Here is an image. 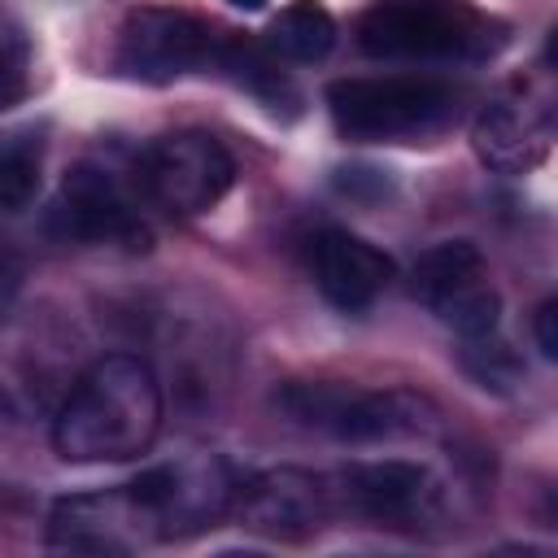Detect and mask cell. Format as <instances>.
I'll use <instances>...</instances> for the list:
<instances>
[{
	"mask_svg": "<svg viewBox=\"0 0 558 558\" xmlns=\"http://www.w3.org/2000/svg\"><path fill=\"white\" fill-rule=\"evenodd\" d=\"M161 384L135 353L96 357L52 418V449L65 462H131L161 432Z\"/></svg>",
	"mask_w": 558,
	"mask_h": 558,
	"instance_id": "obj_1",
	"label": "cell"
},
{
	"mask_svg": "<svg viewBox=\"0 0 558 558\" xmlns=\"http://www.w3.org/2000/svg\"><path fill=\"white\" fill-rule=\"evenodd\" d=\"M506 26L471 0H375L357 17V48L379 61H484Z\"/></svg>",
	"mask_w": 558,
	"mask_h": 558,
	"instance_id": "obj_2",
	"label": "cell"
},
{
	"mask_svg": "<svg viewBox=\"0 0 558 558\" xmlns=\"http://www.w3.org/2000/svg\"><path fill=\"white\" fill-rule=\"evenodd\" d=\"M327 113L357 144H418L458 118V92L432 74H362L327 87Z\"/></svg>",
	"mask_w": 558,
	"mask_h": 558,
	"instance_id": "obj_3",
	"label": "cell"
},
{
	"mask_svg": "<svg viewBox=\"0 0 558 558\" xmlns=\"http://www.w3.org/2000/svg\"><path fill=\"white\" fill-rule=\"evenodd\" d=\"M279 410L331 440L344 445H384L432 436L440 427V410L410 388H349V384H288L279 392Z\"/></svg>",
	"mask_w": 558,
	"mask_h": 558,
	"instance_id": "obj_4",
	"label": "cell"
},
{
	"mask_svg": "<svg viewBox=\"0 0 558 558\" xmlns=\"http://www.w3.org/2000/svg\"><path fill=\"white\" fill-rule=\"evenodd\" d=\"M126 493L140 506V514L153 532V545H157V541L192 536V532L209 527L214 519L231 514L240 475L222 458L196 453V458L157 462V466L140 471L135 480H126Z\"/></svg>",
	"mask_w": 558,
	"mask_h": 558,
	"instance_id": "obj_5",
	"label": "cell"
},
{
	"mask_svg": "<svg viewBox=\"0 0 558 558\" xmlns=\"http://www.w3.org/2000/svg\"><path fill=\"white\" fill-rule=\"evenodd\" d=\"M218 39L222 35L187 9L140 4L118 26L113 70L122 78H135V83H174L192 70L214 65Z\"/></svg>",
	"mask_w": 558,
	"mask_h": 558,
	"instance_id": "obj_6",
	"label": "cell"
},
{
	"mask_svg": "<svg viewBox=\"0 0 558 558\" xmlns=\"http://www.w3.org/2000/svg\"><path fill=\"white\" fill-rule=\"evenodd\" d=\"M410 296L432 310L462 340L493 336L501 318V292L488 279V262L471 240H445L410 266Z\"/></svg>",
	"mask_w": 558,
	"mask_h": 558,
	"instance_id": "obj_7",
	"label": "cell"
},
{
	"mask_svg": "<svg viewBox=\"0 0 558 558\" xmlns=\"http://www.w3.org/2000/svg\"><path fill=\"white\" fill-rule=\"evenodd\" d=\"M336 514H353L379 527H405L418 532L423 523L440 519V480L410 458H375V462H349L336 475H327Z\"/></svg>",
	"mask_w": 558,
	"mask_h": 558,
	"instance_id": "obj_8",
	"label": "cell"
},
{
	"mask_svg": "<svg viewBox=\"0 0 558 558\" xmlns=\"http://www.w3.org/2000/svg\"><path fill=\"white\" fill-rule=\"evenodd\" d=\"M140 183L153 205H161L166 214L192 218L214 209L231 192L235 161L222 148V140L209 131H170L144 148Z\"/></svg>",
	"mask_w": 558,
	"mask_h": 558,
	"instance_id": "obj_9",
	"label": "cell"
},
{
	"mask_svg": "<svg viewBox=\"0 0 558 558\" xmlns=\"http://www.w3.org/2000/svg\"><path fill=\"white\" fill-rule=\"evenodd\" d=\"M471 148L488 170L527 174L554 148V87L549 70L501 87L471 122Z\"/></svg>",
	"mask_w": 558,
	"mask_h": 558,
	"instance_id": "obj_10",
	"label": "cell"
},
{
	"mask_svg": "<svg viewBox=\"0 0 558 558\" xmlns=\"http://www.w3.org/2000/svg\"><path fill=\"white\" fill-rule=\"evenodd\" d=\"M48 222L57 235L78 244H126V248L148 244V227L140 218L131 187L109 166H96V161H78L61 179Z\"/></svg>",
	"mask_w": 558,
	"mask_h": 558,
	"instance_id": "obj_11",
	"label": "cell"
},
{
	"mask_svg": "<svg viewBox=\"0 0 558 558\" xmlns=\"http://www.w3.org/2000/svg\"><path fill=\"white\" fill-rule=\"evenodd\" d=\"M231 514L266 541L296 545L327 527V519L336 514V501H331L327 475H314L305 466H275L240 480Z\"/></svg>",
	"mask_w": 558,
	"mask_h": 558,
	"instance_id": "obj_12",
	"label": "cell"
},
{
	"mask_svg": "<svg viewBox=\"0 0 558 558\" xmlns=\"http://www.w3.org/2000/svg\"><path fill=\"white\" fill-rule=\"evenodd\" d=\"M153 545V532L131 501L126 484L61 497L48 514V549L65 554H135Z\"/></svg>",
	"mask_w": 558,
	"mask_h": 558,
	"instance_id": "obj_13",
	"label": "cell"
},
{
	"mask_svg": "<svg viewBox=\"0 0 558 558\" xmlns=\"http://www.w3.org/2000/svg\"><path fill=\"white\" fill-rule=\"evenodd\" d=\"M310 262H314V283L318 292L336 305V310H366L397 275L392 257L384 248H375L371 240L344 231V227H327L318 231L314 248H310Z\"/></svg>",
	"mask_w": 558,
	"mask_h": 558,
	"instance_id": "obj_14",
	"label": "cell"
},
{
	"mask_svg": "<svg viewBox=\"0 0 558 558\" xmlns=\"http://www.w3.org/2000/svg\"><path fill=\"white\" fill-rule=\"evenodd\" d=\"M266 48L283 61L314 65L336 48V17L323 0H292L266 26Z\"/></svg>",
	"mask_w": 558,
	"mask_h": 558,
	"instance_id": "obj_15",
	"label": "cell"
},
{
	"mask_svg": "<svg viewBox=\"0 0 558 558\" xmlns=\"http://www.w3.org/2000/svg\"><path fill=\"white\" fill-rule=\"evenodd\" d=\"M39 196V148L9 140L0 144V209L17 214Z\"/></svg>",
	"mask_w": 558,
	"mask_h": 558,
	"instance_id": "obj_16",
	"label": "cell"
},
{
	"mask_svg": "<svg viewBox=\"0 0 558 558\" xmlns=\"http://www.w3.org/2000/svg\"><path fill=\"white\" fill-rule=\"evenodd\" d=\"M26 92H31V78H26L22 44H0V113L22 105Z\"/></svg>",
	"mask_w": 558,
	"mask_h": 558,
	"instance_id": "obj_17",
	"label": "cell"
},
{
	"mask_svg": "<svg viewBox=\"0 0 558 558\" xmlns=\"http://www.w3.org/2000/svg\"><path fill=\"white\" fill-rule=\"evenodd\" d=\"M554 323H558V301H541L536 314H532V331H536V349H541L545 362L558 357V331H554Z\"/></svg>",
	"mask_w": 558,
	"mask_h": 558,
	"instance_id": "obj_18",
	"label": "cell"
},
{
	"mask_svg": "<svg viewBox=\"0 0 558 558\" xmlns=\"http://www.w3.org/2000/svg\"><path fill=\"white\" fill-rule=\"evenodd\" d=\"M22 288V257L0 244V305Z\"/></svg>",
	"mask_w": 558,
	"mask_h": 558,
	"instance_id": "obj_19",
	"label": "cell"
},
{
	"mask_svg": "<svg viewBox=\"0 0 558 558\" xmlns=\"http://www.w3.org/2000/svg\"><path fill=\"white\" fill-rule=\"evenodd\" d=\"M227 4H235V9H248V13H253V9H266V0H227Z\"/></svg>",
	"mask_w": 558,
	"mask_h": 558,
	"instance_id": "obj_20",
	"label": "cell"
},
{
	"mask_svg": "<svg viewBox=\"0 0 558 558\" xmlns=\"http://www.w3.org/2000/svg\"><path fill=\"white\" fill-rule=\"evenodd\" d=\"M0 22H4V13H0ZM0 44H17V39H9V35H4V31H0Z\"/></svg>",
	"mask_w": 558,
	"mask_h": 558,
	"instance_id": "obj_21",
	"label": "cell"
}]
</instances>
